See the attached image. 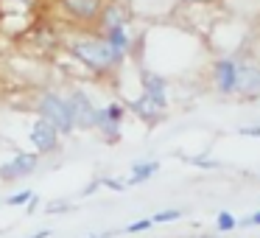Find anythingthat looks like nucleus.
Listing matches in <instances>:
<instances>
[{"instance_id":"nucleus-1","label":"nucleus","mask_w":260,"mask_h":238,"mask_svg":"<svg viewBox=\"0 0 260 238\" xmlns=\"http://www.w3.org/2000/svg\"><path fill=\"white\" fill-rule=\"evenodd\" d=\"M70 56L79 59L84 68L95 70V73H107V70L118 68L123 53L115 51L109 45L107 37H79V40H70Z\"/></svg>"},{"instance_id":"nucleus-2","label":"nucleus","mask_w":260,"mask_h":238,"mask_svg":"<svg viewBox=\"0 0 260 238\" xmlns=\"http://www.w3.org/2000/svg\"><path fill=\"white\" fill-rule=\"evenodd\" d=\"M37 115L56 126L59 135H73L76 132V121H73V112H70V104L59 93H42L40 101H37Z\"/></svg>"},{"instance_id":"nucleus-3","label":"nucleus","mask_w":260,"mask_h":238,"mask_svg":"<svg viewBox=\"0 0 260 238\" xmlns=\"http://www.w3.org/2000/svg\"><path fill=\"white\" fill-rule=\"evenodd\" d=\"M37 165H40V154L20 152V154H14L12 160H6V163L0 165V180H3V182L25 180V176H31L37 171Z\"/></svg>"},{"instance_id":"nucleus-4","label":"nucleus","mask_w":260,"mask_h":238,"mask_svg":"<svg viewBox=\"0 0 260 238\" xmlns=\"http://www.w3.org/2000/svg\"><path fill=\"white\" fill-rule=\"evenodd\" d=\"M120 124H123V107L120 104H109L104 109H95V118H92V129H98L107 143H118L120 137Z\"/></svg>"},{"instance_id":"nucleus-5","label":"nucleus","mask_w":260,"mask_h":238,"mask_svg":"<svg viewBox=\"0 0 260 238\" xmlns=\"http://www.w3.org/2000/svg\"><path fill=\"white\" fill-rule=\"evenodd\" d=\"M31 143H34V148L40 154H53L59 152V129L53 124H48L45 118H37L34 124H31V132H28Z\"/></svg>"},{"instance_id":"nucleus-6","label":"nucleus","mask_w":260,"mask_h":238,"mask_svg":"<svg viewBox=\"0 0 260 238\" xmlns=\"http://www.w3.org/2000/svg\"><path fill=\"white\" fill-rule=\"evenodd\" d=\"M56 6L62 9V14H68L70 20H79V23H90L98 20L104 9V0H56Z\"/></svg>"},{"instance_id":"nucleus-7","label":"nucleus","mask_w":260,"mask_h":238,"mask_svg":"<svg viewBox=\"0 0 260 238\" xmlns=\"http://www.w3.org/2000/svg\"><path fill=\"white\" fill-rule=\"evenodd\" d=\"M68 104H70V112H73V121H76V129H92V118H95V107H92L90 96L81 90H73L68 96Z\"/></svg>"},{"instance_id":"nucleus-8","label":"nucleus","mask_w":260,"mask_h":238,"mask_svg":"<svg viewBox=\"0 0 260 238\" xmlns=\"http://www.w3.org/2000/svg\"><path fill=\"white\" fill-rule=\"evenodd\" d=\"M235 90L254 96L260 93V70L254 65H238V76H235Z\"/></svg>"},{"instance_id":"nucleus-9","label":"nucleus","mask_w":260,"mask_h":238,"mask_svg":"<svg viewBox=\"0 0 260 238\" xmlns=\"http://www.w3.org/2000/svg\"><path fill=\"white\" fill-rule=\"evenodd\" d=\"M140 81H143V93H146L151 101H157L159 107L165 109V104H168V98H165V79L162 76H157V73H143L140 76Z\"/></svg>"},{"instance_id":"nucleus-10","label":"nucleus","mask_w":260,"mask_h":238,"mask_svg":"<svg viewBox=\"0 0 260 238\" xmlns=\"http://www.w3.org/2000/svg\"><path fill=\"white\" fill-rule=\"evenodd\" d=\"M235 76H238V65L232 59H221L215 65V84L221 93H232L235 90Z\"/></svg>"},{"instance_id":"nucleus-11","label":"nucleus","mask_w":260,"mask_h":238,"mask_svg":"<svg viewBox=\"0 0 260 238\" xmlns=\"http://www.w3.org/2000/svg\"><path fill=\"white\" fill-rule=\"evenodd\" d=\"M104 37L109 40V45H112L115 51H120L126 56V51H129V34H126V25H112V28L104 31Z\"/></svg>"},{"instance_id":"nucleus-12","label":"nucleus","mask_w":260,"mask_h":238,"mask_svg":"<svg viewBox=\"0 0 260 238\" xmlns=\"http://www.w3.org/2000/svg\"><path fill=\"white\" fill-rule=\"evenodd\" d=\"M132 109H135V112L140 115V118H146V121H154L159 112H162V107H159L157 101H151V98H148L146 93H143V96L137 98L135 104H132Z\"/></svg>"},{"instance_id":"nucleus-13","label":"nucleus","mask_w":260,"mask_h":238,"mask_svg":"<svg viewBox=\"0 0 260 238\" xmlns=\"http://www.w3.org/2000/svg\"><path fill=\"white\" fill-rule=\"evenodd\" d=\"M98 17H101V23H104V31L112 28V25H126V14H123V9L115 6V3H112V6H104Z\"/></svg>"},{"instance_id":"nucleus-14","label":"nucleus","mask_w":260,"mask_h":238,"mask_svg":"<svg viewBox=\"0 0 260 238\" xmlns=\"http://www.w3.org/2000/svg\"><path fill=\"white\" fill-rule=\"evenodd\" d=\"M159 171V163H135V168H132V176L126 185H140V182H146L148 176H154Z\"/></svg>"},{"instance_id":"nucleus-15","label":"nucleus","mask_w":260,"mask_h":238,"mask_svg":"<svg viewBox=\"0 0 260 238\" xmlns=\"http://www.w3.org/2000/svg\"><path fill=\"white\" fill-rule=\"evenodd\" d=\"M31 199H34V193H31V191H17V193H12V196L6 199V204H9V207H17V204H28Z\"/></svg>"},{"instance_id":"nucleus-16","label":"nucleus","mask_w":260,"mask_h":238,"mask_svg":"<svg viewBox=\"0 0 260 238\" xmlns=\"http://www.w3.org/2000/svg\"><path fill=\"white\" fill-rule=\"evenodd\" d=\"M215 224H218V230H232V227H235V219H232V213L221 210V213H218V221H215Z\"/></svg>"},{"instance_id":"nucleus-17","label":"nucleus","mask_w":260,"mask_h":238,"mask_svg":"<svg viewBox=\"0 0 260 238\" xmlns=\"http://www.w3.org/2000/svg\"><path fill=\"white\" fill-rule=\"evenodd\" d=\"M182 216V210H162V213L154 216V224H159V221H176Z\"/></svg>"},{"instance_id":"nucleus-18","label":"nucleus","mask_w":260,"mask_h":238,"mask_svg":"<svg viewBox=\"0 0 260 238\" xmlns=\"http://www.w3.org/2000/svg\"><path fill=\"white\" fill-rule=\"evenodd\" d=\"M151 224H154V219H140V221H135V224L126 227V232H140V230H148Z\"/></svg>"},{"instance_id":"nucleus-19","label":"nucleus","mask_w":260,"mask_h":238,"mask_svg":"<svg viewBox=\"0 0 260 238\" xmlns=\"http://www.w3.org/2000/svg\"><path fill=\"white\" fill-rule=\"evenodd\" d=\"M68 210V204L64 202H53V204H48V213H64Z\"/></svg>"},{"instance_id":"nucleus-20","label":"nucleus","mask_w":260,"mask_h":238,"mask_svg":"<svg viewBox=\"0 0 260 238\" xmlns=\"http://www.w3.org/2000/svg\"><path fill=\"white\" fill-rule=\"evenodd\" d=\"M6 3H20V6H34V3H40V0H6Z\"/></svg>"},{"instance_id":"nucleus-21","label":"nucleus","mask_w":260,"mask_h":238,"mask_svg":"<svg viewBox=\"0 0 260 238\" xmlns=\"http://www.w3.org/2000/svg\"><path fill=\"white\" fill-rule=\"evenodd\" d=\"M243 135H260V126H246V129H241Z\"/></svg>"},{"instance_id":"nucleus-22","label":"nucleus","mask_w":260,"mask_h":238,"mask_svg":"<svg viewBox=\"0 0 260 238\" xmlns=\"http://www.w3.org/2000/svg\"><path fill=\"white\" fill-rule=\"evenodd\" d=\"M51 235V230H40V232H34V235H28V238H48Z\"/></svg>"},{"instance_id":"nucleus-23","label":"nucleus","mask_w":260,"mask_h":238,"mask_svg":"<svg viewBox=\"0 0 260 238\" xmlns=\"http://www.w3.org/2000/svg\"><path fill=\"white\" fill-rule=\"evenodd\" d=\"M249 221H252V224H260V210H257V213H254V216H252V219H249Z\"/></svg>"},{"instance_id":"nucleus-24","label":"nucleus","mask_w":260,"mask_h":238,"mask_svg":"<svg viewBox=\"0 0 260 238\" xmlns=\"http://www.w3.org/2000/svg\"><path fill=\"white\" fill-rule=\"evenodd\" d=\"M202 238H218V235H202Z\"/></svg>"}]
</instances>
